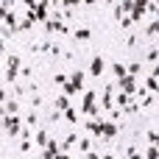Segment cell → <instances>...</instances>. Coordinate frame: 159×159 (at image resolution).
<instances>
[{
	"label": "cell",
	"mask_w": 159,
	"mask_h": 159,
	"mask_svg": "<svg viewBox=\"0 0 159 159\" xmlns=\"http://www.w3.org/2000/svg\"><path fill=\"white\" fill-rule=\"evenodd\" d=\"M39 106H42V95L34 92V98H31V109H39Z\"/></svg>",
	"instance_id": "cell-35"
},
{
	"label": "cell",
	"mask_w": 159,
	"mask_h": 159,
	"mask_svg": "<svg viewBox=\"0 0 159 159\" xmlns=\"http://www.w3.org/2000/svg\"><path fill=\"white\" fill-rule=\"evenodd\" d=\"M75 145H78V148H81L84 154H89V151H92V137H81V140L75 143Z\"/></svg>",
	"instance_id": "cell-24"
},
{
	"label": "cell",
	"mask_w": 159,
	"mask_h": 159,
	"mask_svg": "<svg viewBox=\"0 0 159 159\" xmlns=\"http://www.w3.org/2000/svg\"><path fill=\"white\" fill-rule=\"evenodd\" d=\"M84 81H87V73H84V70H75V73L70 75V87H73L75 92H84Z\"/></svg>",
	"instance_id": "cell-10"
},
{
	"label": "cell",
	"mask_w": 159,
	"mask_h": 159,
	"mask_svg": "<svg viewBox=\"0 0 159 159\" xmlns=\"http://www.w3.org/2000/svg\"><path fill=\"white\" fill-rule=\"evenodd\" d=\"M36 112H39V109H31V112H28V115H25V126H31V129H34V126H36V117H39V115H36Z\"/></svg>",
	"instance_id": "cell-28"
},
{
	"label": "cell",
	"mask_w": 159,
	"mask_h": 159,
	"mask_svg": "<svg viewBox=\"0 0 159 159\" xmlns=\"http://www.w3.org/2000/svg\"><path fill=\"white\" fill-rule=\"evenodd\" d=\"M134 6H137V0H120V8H123L126 14H131V11H134Z\"/></svg>",
	"instance_id": "cell-30"
},
{
	"label": "cell",
	"mask_w": 159,
	"mask_h": 159,
	"mask_svg": "<svg viewBox=\"0 0 159 159\" xmlns=\"http://www.w3.org/2000/svg\"><path fill=\"white\" fill-rule=\"evenodd\" d=\"M3 61H6V81H8V84H14V81H17V75H20V70H22V59H20L17 53H8Z\"/></svg>",
	"instance_id": "cell-2"
},
{
	"label": "cell",
	"mask_w": 159,
	"mask_h": 159,
	"mask_svg": "<svg viewBox=\"0 0 159 159\" xmlns=\"http://www.w3.org/2000/svg\"><path fill=\"white\" fill-rule=\"evenodd\" d=\"M112 17H115V20H117V22H120V20H123V17H126V11H123V8H120V3H117V6H115V8H112Z\"/></svg>",
	"instance_id": "cell-33"
},
{
	"label": "cell",
	"mask_w": 159,
	"mask_h": 159,
	"mask_svg": "<svg viewBox=\"0 0 159 159\" xmlns=\"http://www.w3.org/2000/svg\"><path fill=\"white\" fill-rule=\"evenodd\" d=\"M145 6H148V3H137V6H134V11L129 14V17H131V22H140V20L148 14V11H145Z\"/></svg>",
	"instance_id": "cell-12"
},
{
	"label": "cell",
	"mask_w": 159,
	"mask_h": 159,
	"mask_svg": "<svg viewBox=\"0 0 159 159\" xmlns=\"http://www.w3.org/2000/svg\"><path fill=\"white\" fill-rule=\"evenodd\" d=\"M31 25H34V20H31V17H22V20L17 22V31H20V34H22V31H31Z\"/></svg>",
	"instance_id": "cell-25"
},
{
	"label": "cell",
	"mask_w": 159,
	"mask_h": 159,
	"mask_svg": "<svg viewBox=\"0 0 159 159\" xmlns=\"http://www.w3.org/2000/svg\"><path fill=\"white\" fill-rule=\"evenodd\" d=\"M59 154H61V143L59 140H48V145L42 151V159H56Z\"/></svg>",
	"instance_id": "cell-8"
},
{
	"label": "cell",
	"mask_w": 159,
	"mask_h": 159,
	"mask_svg": "<svg viewBox=\"0 0 159 159\" xmlns=\"http://www.w3.org/2000/svg\"><path fill=\"white\" fill-rule=\"evenodd\" d=\"M48 140H50V137H48V131H45V129H39V131H36V148H45V145H48Z\"/></svg>",
	"instance_id": "cell-23"
},
{
	"label": "cell",
	"mask_w": 159,
	"mask_h": 159,
	"mask_svg": "<svg viewBox=\"0 0 159 159\" xmlns=\"http://www.w3.org/2000/svg\"><path fill=\"white\" fill-rule=\"evenodd\" d=\"M31 148H34V145H31V140H22V143H20V151H22V154H28Z\"/></svg>",
	"instance_id": "cell-36"
},
{
	"label": "cell",
	"mask_w": 159,
	"mask_h": 159,
	"mask_svg": "<svg viewBox=\"0 0 159 159\" xmlns=\"http://www.w3.org/2000/svg\"><path fill=\"white\" fill-rule=\"evenodd\" d=\"M3 106H6V115H17L20 112V98H8Z\"/></svg>",
	"instance_id": "cell-15"
},
{
	"label": "cell",
	"mask_w": 159,
	"mask_h": 159,
	"mask_svg": "<svg viewBox=\"0 0 159 159\" xmlns=\"http://www.w3.org/2000/svg\"><path fill=\"white\" fill-rule=\"evenodd\" d=\"M143 159H159V148H157V145H148L145 154H143Z\"/></svg>",
	"instance_id": "cell-29"
},
{
	"label": "cell",
	"mask_w": 159,
	"mask_h": 159,
	"mask_svg": "<svg viewBox=\"0 0 159 159\" xmlns=\"http://www.w3.org/2000/svg\"><path fill=\"white\" fill-rule=\"evenodd\" d=\"M81 3H84V6H95V0H81Z\"/></svg>",
	"instance_id": "cell-43"
},
{
	"label": "cell",
	"mask_w": 159,
	"mask_h": 159,
	"mask_svg": "<svg viewBox=\"0 0 159 159\" xmlns=\"http://www.w3.org/2000/svg\"><path fill=\"white\" fill-rule=\"evenodd\" d=\"M22 126H25V120H20V115H6L3 117V129H6L8 137H20Z\"/></svg>",
	"instance_id": "cell-3"
},
{
	"label": "cell",
	"mask_w": 159,
	"mask_h": 159,
	"mask_svg": "<svg viewBox=\"0 0 159 159\" xmlns=\"http://www.w3.org/2000/svg\"><path fill=\"white\" fill-rule=\"evenodd\" d=\"M8 101V95H6V89H0V103H6Z\"/></svg>",
	"instance_id": "cell-40"
},
{
	"label": "cell",
	"mask_w": 159,
	"mask_h": 159,
	"mask_svg": "<svg viewBox=\"0 0 159 159\" xmlns=\"http://www.w3.org/2000/svg\"><path fill=\"white\" fill-rule=\"evenodd\" d=\"M101 126H103V120H101V117H89V120L84 123V129H87V134H89V137H101Z\"/></svg>",
	"instance_id": "cell-11"
},
{
	"label": "cell",
	"mask_w": 159,
	"mask_h": 159,
	"mask_svg": "<svg viewBox=\"0 0 159 159\" xmlns=\"http://www.w3.org/2000/svg\"><path fill=\"white\" fill-rule=\"evenodd\" d=\"M148 67H151V75H154V78H159V64H148Z\"/></svg>",
	"instance_id": "cell-38"
},
{
	"label": "cell",
	"mask_w": 159,
	"mask_h": 159,
	"mask_svg": "<svg viewBox=\"0 0 159 159\" xmlns=\"http://www.w3.org/2000/svg\"><path fill=\"white\" fill-rule=\"evenodd\" d=\"M75 143H78V134H75V131H70V134H67V137L61 140V151H70V148H73Z\"/></svg>",
	"instance_id": "cell-16"
},
{
	"label": "cell",
	"mask_w": 159,
	"mask_h": 159,
	"mask_svg": "<svg viewBox=\"0 0 159 159\" xmlns=\"http://www.w3.org/2000/svg\"><path fill=\"white\" fill-rule=\"evenodd\" d=\"M145 140H148V145H157L159 148V131H151V129H148V131H145Z\"/></svg>",
	"instance_id": "cell-27"
},
{
	"label": "cell",
	"mask_w": 159,
	"mask_h": 159,
	"mask_svg": "<svg viewBox=\"0 0 159 159\" xmlns=\"http://www.w3.org/2000/svg\"><path fill=\"white\" fill-rule=\"evenodd\" d=\"M126 70H129V75H140V70H143V61H131V64H126Z\"/></svg>",
	"instance_id": "cell-26"
},
{
	"label": "cell",
	"mask_w": 159,
	"mask_h": 159,
	"mask_svg": "<svg viewBox=\"0 0 159 159\" xmlns=\"http://www.w3.org/2000/svg\"><path fill=\"white\" fill-rule=\"evenodd\" d=\"M115 87H117L120 92H126V95H134V92H137V78H134V75H123V78L115 81Z\"/></svg>",
	"instance_id": "cell-5"
},
{
	"label": "cell",
	"mask_w": 159,
	"mask_h": 159,
	"mask_svg": "<svg viewBox=\"0 0 159 159\" xmlns=\"http://www.w3.org/2000/svg\"><path fill=\"white\" fill-rule=\"evenodd\" d=\"M48 3H56V0H48ZM59 3H61V0H59Z\"/></svg>",
	"instance_id": "cell-46"
},
{
	"label": "cell",
	"mask_w": 159,
	"mask_h": 159,
	"mask_svg": "<svg viewBox=\"0 0 159 159\" xmlns=\"http://www.w3.org/2000/svg\"><path fill=\"white\" fill-rule=\"evenodd\" d=\"M78 3H81V0H61V11H73Z\"/></svg>",
	"instance_id": "cell-32"
},
{
	"label": "cell",
	"mask_w": 159,
	"mask_h": 159,
	"mask_svg": "<svg viewBox=\"0 0 159 159\" xmlns=\"http://www.w3.org/2000/svg\"><path fill=\"white\" fill-rule=\"evenodd\" d=\"M89 36H92L89 28H75V34H73V39H78V42H89Z\"/></svg>",
	"instance_id": "cell-17"
},
{
	"label": "cell",
	"mask_w": 159,
	"mask_h": 159,
	"mask_svg": "<svg viewBox=\"0 0 159 159\" xmlns=\"http://www.w3.org/2000/svg\"><path fill=\"white\" fill-rule=\"evenodd\" d=\"M56 159H70V157H67V151H61V154H59Z\"/></svg>",
	"instance_id": "cell-42"
},
{
	"label": "cell",
	"mask_w": 159,
	"mask_h": 159,
	"mask_svg": "<svg viewBox=\"0 0 159 159\" xmlns=\"http://www.w3.org/2000/svg\"><path fill=\"white\" fill-rule=\"evenodd\" d=\"M126 159H143V154H137V151H134V154H129Z\"/></svg>",
	"instance_id": "cell-41"
},
{
	"label": "cell",
	"mask_w": 159,
	"mask_h": 159,
	"mask_svg": "<svg viewBox=\"0 0 159 159\" xmlns=\"http://www.w3.org/2000/svg\"><path fill=\"white\" fill-rule=\"evenodd\" d=\"M81 115H87V117H98V115H101L98 95H95L92 89H84V95H81Z\"/></svg>",
	"instance_id": "cell-1"
},
{
	"label": "cell",
	"mask_w": 159,
	"mask_h": 159,
	"mask_svg": "<svg viewBox=\"0 0 159 159\" xmlns=\"http://www.w3.org/2000/svg\"><path fill=\"white\" fill-rule=\"evenodd\" d=\"M145 36H159V17H154L145 28Z\"/></svg>",
	"instance_id": "cell-18"
},
{
	"label": "cell",
	"mask_w": 159,
	"mask_h": 159,
	"mask_svg": "<svg viewBox=\"0 0 159 159\" xmlns=\"http://www.w3.org/2000/svg\"><path fill=\"white\" fill-rule=\"evenodd\" d=\"M53 81H56V87H64V84L70 81V75H64V73H56V75H53Z\"/></svg>",
	"instance_id": "cell-31"
},
{
	"label": "cell",
	"mask_w": 159,
	"mask_h": 159,
	"mask_svg": "<svg viewBox=\"0 0 159 159\" xmlns=\"http://www.w3.org/2000/svg\"><path fill=\"white\" fill-rule=\"evenodd\" d=\"M117 131H120V126H117L115 120H103V126H101V140H115Z\"/></svg>",
	"instance_id": "cell-7"
},
{
	"label": "cell",
	"mask_w": 159,
	"mask_h": 159,
	"mask_svg": "<svg viewBox=\"0 0 159 159\" xmlns=\"http://www.w3.org/2000/svg\"><path fill=\"white\" fill-rule=\"evenodd\" d=\"M143 87H145V89H148V92H159V78H154V75H148V78H145V84H143Z\"/></svg>",
	"instance_id": "cell-19"
},
{
	"label": "cell",
	"mask_w": 159,
	"mask_h": 159,
	"mask_svg": "<svg viewBox=\"0 0 159 159\" xmlns=\"http://www.w3.org/2000/svg\"><path fill=\"white\" fill-rule=\"evenodd\" d=\"M103 70H106L103 56H95V59L89 61V75H92V78H101V75H103Z\"/></svg>",
	"instance_id": "cell-9"
},
{
	"label": "cell",
	"mask_w": 159,
	"mask_h": 159,
	"mask_svg": "<svg viewBox=\"0 0 159 159\" xmlns=\"http://www.w3.org/2000/svg\"><path fill=\"white\" fill-rule=\"evenodd\" d=\"M48 53H50L53 59H59V56H61V48H59L56 42H50V50H48Z\"/></svg>",
	"instance_id": "cell-34"
},
{
	"label": "cell",
	"mask_w": 159,
	"mask_h": 159,
	"mask_svg": "<svg viewBox=\"0 0 159 159\" xmlns=\"http://www.w3.org/2000/svg\"><path fill=\"white\" fill-rule=\"evenodd\" d=\"M120 25H123V31H126V28H131L134 22H131V17H123V20H120Z\"/></svg>",
	"instance_id": "cell-37"
},
{
	"label": "cell",
	"mask_w": 159,
	"mask_h": 159,
	"mask_svg": "<svg viewBox=\"0 0 159 159\" xmlns=\"http://www.w3.org/2000/svg\"><path fill=\"white\" fill-rule=\"evenodd\" d=\"M112 73H115V81H117V78H123V75H129V70H126V64H123V61H112Z\"/></svg>",
	"instance_id": "cell-14"
},
{
	"label": "cell",
	"mask_w": 159,
	"mask_h": 159,
	"mask_svg": "<svg viewBox=\"0 0 159 159\" xmlns=\"http://www.w3.org/2000/svg\"><path fill=\"white\" fill-rule=\"evenodd\" d=\"M25 92H28V87H22V84H17V81L11 84V98H22Z\"/></svg>",
	"instance_id": "cell-21"
},
{
	"label": "cell",
	"mask_w": 159,
	"mask_h": 159,
	"mask_svg": "<svg viewBox=\"0 0 159 159\" xmlns=\"http://www.w3.org/2000/svg\"><path fill=\"white\" fill-rule=\"evenodd\" d=\"M101 159H115V154H112V151H103V154H101Z\"/></svg>",
	"instance_id": "cell-39"
},
{
	"label": "cell",
	"mask_w": 159,
	"mask_h": 159,
	"mask_svg": "<svg viewBox=\"0 0 159 159\" xmlns=\"http://www.w3.org/2000/svg\"><path fill=\"white\" fill-rule=\"evenodd\" d=\"M98 106L106 109V112L115 109V84H106V87H103V95H101V103H98Z\"/></svg>",
	"instance_id": "cell-6"
},
{
	"label": "cell",
	"mask_w": 159,
	"mask_h": 159,
	"mask_svg": "<svg viewBox=\"0 0 159 159\" xmlns=\"http://www.w3.org/2000/svg\"><path fill=\"white\" fill-rule=\"evenodd\" d=\"M70 106H73V103H70V98H67L64 92H61V95H59V98L53 101V109H59V112H67Z\"/></svg>",
	"instance_id": "cell-13"
},
{
	"label": "cell",
	"mask_w": 159,
	"mask_h": 159,
	"mask_svg": "<svg viewBox=\"0 0 159 159\" xmlns=\"http://www.w3.org/2000/svg\"><path fill=\"white\" fill-rule=\"evenodd\" d=\"M64 120H67V123H70V126H78V112H75V109H73V106H70V109H67V112H64Z\"/></svg>",
	"instance_id": "cell-22"
},
{
	"label": "cell",
	"mask_w": 159,
	"mask_h": 159,
	"mask_svg": "<svg viewBox=\"0 0 159 159\" xmlns=\"http://www.w3.org/2000/svg\"><path fill=\"white\" fill-rule=\"evenodd\" d=\"M3 64H6V61H3V59H0V67H3Z\"/></svg>",
	"instance_id": "cell-45"
},
{
	"label": "cell",
	"mask_w": 159,
	"mask_h": 159,
	"mask_svg": "<svg viewBox=\"0 0 159 159\" xmlns=\"http://www.w3.org/2000/svg\"><path fill=\"white\" fill-rule=\"evenodd\" d=\"M25 17H31L34 22H48L50 20V3L48 0H39L34 11H25Z\"/></svg>",
	"instance_id": "cell-4"
},
{
	"label": "cell",
	"mask_w": 159,
	"mask_h": 159,
	"mask_svg": "<svg viewBox=\"0 0 159 159\" xmlns=\"http://www.w3.org/2000/svg\"><path fill=\"white\" fill-rule=\"evenodd\" d=\"M106 3H109V6H112V3H115V0H106Z\"/></svg>",
	"instance_id": "cell-44"
},
{
	"label": "cell",
	"mask_w": 159,
	"mask_h": 159,
	"mask_svg": "<svg viewBox=\"0 0 159 159\" xmlns=\"http://www.w3.org/2000/svg\"><path fill=\"white\" fill-rule=\"evenodd\" d=\"M145 64H159V48H151L145 53Z\"/></svg>",
	"instance_id": "cell-20"
}]
</instances>
